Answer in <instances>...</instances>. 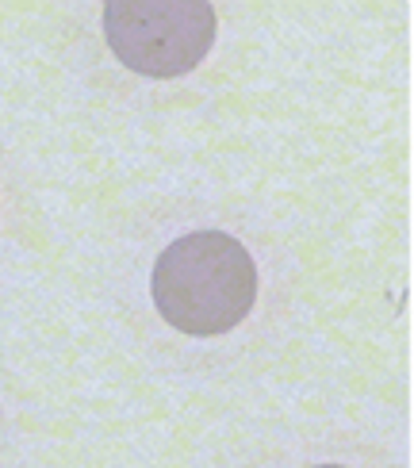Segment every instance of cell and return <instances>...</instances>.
<instances>
[{
  "label": "cell",
  "instance_id": "obj_1",
  "mask_svg": "<svg viewBox=\"0 0 414 468\" xmlns=\"http://www.w3.org/2000/svg\"><path fill=\"white\" fill-rule=\"evenodd\" d=\"M150 288L169 326L192 338H215L249 315L258 300V269L239 239L196 230L165 246Z\"/></svg>",
  "mask_w": 414,
  "mask_h": 468
},
{
  "label": "cell",
  "instance_id": "obj_2",
  "mask_svg": "<svg viewBox=\"0 0 414 468\" xmlns=\"http://www.w3.org/2000/svg\"><path fill=\"white\" fill-rule=\"evenodd\" d=\"M108 43L123 66L146 77H181L215 43V8L204 0H111Z\"/></svg>",
  "mask_w": 414,
  "mask_h": 468
},
{
  "label": "cell",
  "instance_id": "obj_3",
  "mask_svg": "<svg viewBox=\"0 0 414 468\" xmlns=\"http://www.w3.org/2000/svg\"><path fill=\"white\" fill-rule=\"evenodd\" d=\"M319 468H342V464H319Z\"/></svg>",
  "mask_w": 414,
  "mask_h": 468
}]
</instances>
